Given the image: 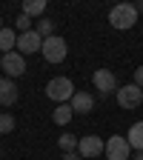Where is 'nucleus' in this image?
<instances>
[{
  "label": "nucleus",
  "instance_id": "1",
  "mask_svg": "<svg viewBox=\"0 0 143 160\" xmlns=\"http://www.w3.org/2000/svg\"><path fill=\"white\" fill-rule=\"evenodd\" d=\"M135 23H137V9H135V3H117V6H112V12H109V26L112 29L129 32Z\"/></svg>",
  "mask_w": 143,
  "mask_h": 160
},
{
  "label": "nucleus",
  "instance_id": "2",
  "mask_svg": "<svg viewBox=\"0 0 143 160\" xmlns=\"http://www.w3.org/2000/svg\"><path fill=\"white\" fill-rule=\"evenodd\" d=\"M74 92H77L74 83H72L69 77H63V74H60V77H52L49 83H46V97L54 100L57 106H60V103H69V100L74 97Z\"/></svg>",
  "mask_w": 143,
  "mask_h": 160
},
{
  "label": "nucleus",
  "instance_id": "3",
  "mask_svg": "<svg viewBox=\"0 0 143 160\" xmlns=\"http://www.w3.org/2000/svg\"><path fill=\"white\" fill-rule=\"evenodd\" d=\"M40 54H43L46 63H63L66 54H69V43H66L60 34L46 37V40H43V49H40Z\"/></svg>",
  "mask_w": 143,
  "mask_h": 160
},
{
  "label": "nucleus",
  "instance_id": "4",
  "mask_svg": "<svg viewBox=\"0 0 143 160\" xmlns=\"http://www.w3.org/2000/svg\"><path fill=\"white\" fill-rule=\"evenodd\" d=\"M106 160H129V154H132V146H129V140H126V134H112V137H106Z\"/></svg>",
  "mask_w": 143,
  "mask_h": 160
},
{
  "label": "nucleus",
  "instance_id": "5",
  "mask_svg": "<svg viewBox=\"0 0 143 160\" xmlns=\"http://www.w3.org/2000/svg\"><path fill=\"white\" fill-rule=\"evenodd\" d=\"M106 152V140L103 137H97V134H83L80 137V143H77V154L80 157H100Z\"/></svg>",
  "mask_w": 143,
  "mask_h": 160
},
{
  "label": "nucleus",
  "instance_id": "6",
  "mask_svg": "<svg viewBox=\"0 0 143 160\" xmlns=\"http://www.w3.org/2000/svg\"><path fill=\"white\" fill-rule=\"evenodd\" d=\"M92 83H94V89H97L100 97H106V94L117 92V77H115L112 69H97V72L92 74Z\"/></svg>",
  "mask_w": 143,
  "mask_h": 160
},
{
  "label": "nucleus",
  "instance_id": "7",
  "mask_svg": "<svg viewBox=\"0 0 143 160\" xmlns=\"http://www.w3.org/2000/svg\"><path fill=\"white\" fill-rule=\"evenodd\" d=\"M143 103V89L129 83V86H120L117 89V106L120 109H137Z\"/></svg>",
  "mask_w": 143,
  "mask_h": 160
},
{
  "label": "nucleus",
  "instance_id": "8",
  "mask_svg": "<svg viewBox=\"0 0 143 160\" xmlns=\"http://www.w3.org/2000/svg\"><path fill=\"white\" fill-rule=\"evenodd\" d=\"M0 69L6 72V77H20L26 72V57L20 54V52H9V54H3V60H0Z\"/></svg>",
  "mask_w": 143,
  "mask_h": 160
},
{
  "label": "nucleus",
  "instance_id": "9",
  "mask_svg": "<svg viewBox=\"0 0 143 160\" xmlns=\"http://www.w3.org/2000/svg\"><path fill=\"white\" fill-rule=\"evenodd\" d=\"M40 49H43V37H40L34 29L32 32H23V34H17V52L20 54H37Z\"/></svg>",
  "mask_w": 143,
  "mask_h": 160
},
{
  "label": "nucleus",
  "instance_id": "10",
  "mask_svg": "<svg viewBox=\"0 0 143 160\" xmlns=\"http://www.w3.org/2000/svg\"><path fill=\"white\" fill-rule=\"evenodd\" d=\"M17 103V83L12 77H0V106L9 109Z\"/></svg>",
  "mask_w": 143,
  "mask_h": 160
},
{
  "label": "nucleus",
  "instance_id": "11",
  "mask_svg": "<svg viewBox=\"0 0 143 160\" xmlns=\"http://www.w3.org/2000/svg\"><path fill=\"white\" fill-rule=\"evenodd\" d=\"M69 106H72L74 114H89V112L94 109V97H92L89 92H74V97L69 100Z\"/></svg>",
  "mask_w": 143,
  "mask_h": 160
},
{
  "label": "nucleus",
  "instance_id": "12",
  "mask_svg": "<svg viewBox=\"0 0 143 160\" xmlns=\"http://www.w3.org/2000/svg\"><path fill=\"white\" fill-rule=\"evenodd\" d=\"M126 140H129V146L143 152V120H137V123H132V129L126 132Z\"/></svg>",
  "mask_w": 143,
  "mask_h": 160
},
{
  "label": "nucleus",
  "instance_id": "13",
  "mask_svg": "<svg viewBox=\"0 0 143 160\" xmlns=\"http://www.w3.org/2000/svg\"><path fill=\"white\" fill-rule=\"evenodd\" d=\"M17 49V32L14 29H0V52L9 54Z\"/></svg>",
  "mask_w": 143,
  "mask_h": 160
},
{
  "label": "nucleus",
  "instance_id": "14",
  "mask_svg": "<svg viewBox=\"0 0 143 160\" xmlns=\"http://www.w3.org/2000/svg\"><path fill=\"white\" fill-rule=\"evenodd\" d=\"M72 117H74V112H72V106H69V103H60V106L52 112V120H54L57 126H66Z\"/></svg>",
  "mask_w": 143,
  "mask_h": 160
},
{
  "label": "nucleus",
  "instance_id": "15",
  "mask_svg": "<svg viewBox=\"0 0 143 160\" xmlns=\"http://www.w3.org/2000/svg\"><path fill=\"white\" fill-rule=\"evenodd\" d=\"M77 143H80V137H74V134H60L57 137V146L63 149V154H72V152H77Z\"/></svg>",
  "mask_w": 143,
  "mask_h": 160
},
{
  "label": "nucleus",
  "instance_id": "16",
  "mask_svg": "<svg viewBox=\"0 0 143 160\" xmlns=\"http://www.w3.org/2000/svg\"><path fill=\"white\" fill-rule=\"evenodd\" d=\"M46 12V0H26L23 3V14L26 17H40Z\"/></svg>",
  "mask_w": 143,
  "mask_h": 160
},
{
  "label": "nucleus",
  "instance_id": "17",
  "mask_svg": "<svg viewBox=\"0 0 143 160\" xmlns=\"http://www.w3.org/2000/svg\"><path fill=\"white\" fill-rule=\"evenodd\" d=\"M34 32L40 34V37H54V20H49V17H43V20H37V26H34Z\"/></svg>",
  "mask_w": 143,
  "mask_h": 160
},
{
  "label": "nucleus",
  "instance_id": "18",
  "mask_svg": "<svg viewBox=\"0 0 143 160\" xmlns=\"http://www.w3.org/2000/svg\"><path fill=\"white\" fill-rule=\"evenodd\" d=\"M14 126H17V123H14V117H12V114H6V112L0 114V137L9 134V132H14Z\"/></svg>",
  "mask_w": 143,
  "mask_h": 160
},
{
  "label": "nucleus",
  "instance_id": "19",
  "mask_svg": "<svg viewBox=\"0 0 143 160\" xmlns=\"http://www.w3.org/2000/svg\"><path fill=\"white\" fill-rule=\"evenodd\" d=\"M14 32H20V34H23V32H32V17H26L23 12H20V17L14 20Z\"/></svg>",
  "mask_w": 143,
  "mask_h": 160
},
{
  "label": "nucleus",
  "instance_id": "20",
  "mask_svg": "<svg viewBox=\"0 0 143 160\" xmlns=\"http://www.w3.org/2000/svg\"><path fill=\"white\" fill-rule=\"evenodd\" d=\"M135 86H140V89H143V66H137V69H135Z\"/></svg>",
  "mask_w": 143,
  "mask_h": 160
},
{
  "label": "nucleus",
  "instance_id": "21",
  "mask_svg": "<svg viewBox=\"0 0 143 160\" xmlns=\"http://www.w3.org/2000/svg\"><path fill=\"white\" fill-rule=\"evenodd\" d=\"M63 160H83V157H80L77 152H72V154H63Z\"/></svg>",
  "mask_w": 143,
  "mask_h": 160
},
{
  "label": "nucleus",
  "instance_id": "22",
  "mask_svg": "<svg viewBox=\"0 0 143 160\" xmlns=\"http://www.w3.org/2000/svg\"><path fill=\"white\" fill-rule=\"evenodd\" d=\"M135 9H137V14L143 12V0H140V3H135Z\"/></svg>",
  "mask_w": 143,
  "mask_h": 160
},
{
  "label": "nucleus",
  "instance_id": "23",
  "mask_svg": "<svg viewBox=\"0 0 143 160\" xmlns=\"http://www.w3.org/2000/svg\"><path fill=\"white\" fill-rule=\"evenodd\" d=\"M135 160H143V152H137V157H135Z\"/></svg>",
  "mask_w": 143,
  "mask_h": 160
},
{
  "label": "nucleus",
  "instance_id": "24",
  "mask_svg": "<svg viewBox=\"0 0 143 160\" xmlns=\"http://www.w3.org/2000/svg\"><path fill=\"white\" fill-rule=\"evenodd\" d=\"M0 29H3V20H0Z\"/></svg>",
  "mask_w": 143,
  "mask_h": 160
},
{
  "label": "nucleus",
  "instance_id": "25",
  "mask_svg": "<svg viewBox=\"0 0 143 160\" xmlns=\"http://www.w3.org/2000/svg\"><path fill=\"white\" fill-rule=\"evenodd\" d=\"M0 60H3V52H0Z\"/></svg>",
  "mask_w": 143,
  "mask_h": 160
}]
</instances>
